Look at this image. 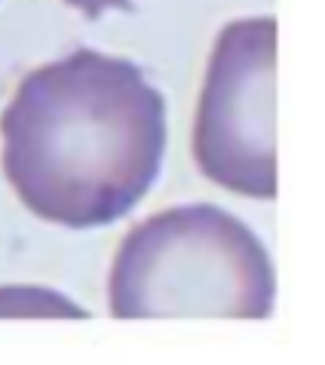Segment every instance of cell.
I'll use <instances>...</instances> for the list:
<instances>
[{
  "label": "cell",
  "instance_id": "3",
  "mask_svg": "<svg viewBox=\"0 0 325 365\" xmlns=\"http://www.w3.org/2000/svg\"><path fill=\"white\" fill-rule=\"evenodd\" d=\"M194 160L215 185L252 200L277 197V19L225 25L197 101Z\"/></svg>",
  "mask_w": 325,
  "mask_h": 365
},
{
  "label": "cell",
  "instance_id": "4",
  "mask_svg": "<svg viewBox=\"0 0 325 365\" xmlns=\"http://www.w3.org/2000/svg\"><path fill=\"white\" fill-rule=\"evenodd\" d=\"M89 319V310L43 286H0V319Z\"/></svg>",
  "mask_w": 325,
  "mask_h": 365
},
{
  "label": "cell",
  "instance_id": "2",
  "mask_svg": "<svg viewBox=\"0 0 325 365\" xmlns=\"http://www.w3.org/2000/svg\"><path fill=\"white\" fill-rule=\"evenodd\" d=\"M273 295L264 242L212 202L172 206L135 225L108 279L114 319H267Z\"/></svg>",
  "mask_w": 325,
  "mask_h": 365
},
{
  "label": "cell",
  "instance_id": "1",
  "mask_svg": "<svg viewBox=\"0 0 325 365\" xmlns=\"http://www.w3.org/2000/svg\"><path fill=\"white\" fill-rule=\"evenodd\" d=\"M0 166L49 225L105 227L160 175L166 101L129 58L74 49L19 80L0 114Z\"/></svg>",
  "mask_w": 325,
  "mask_h": 365
},
{
  "label": "cell",
  "instance_id": "5",
  "mask_svg": "<svg viewBox=\"0 0 325 365\" xmlns=\"http://www.w3.org/2000/svg\"><path fill=\"white\" fill-rule=\"evenodd\" d=\"M68 6H74L80 9L86 19H98V16H105L108 9H126V13H132L135 9V4L132 0H65Z\"/></svg>",
  "mask_w": 325,
  "mask_h": 365
}]
</instances>
